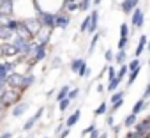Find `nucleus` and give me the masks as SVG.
I'll use <instances>...</instances> for the list:
<instances>
[{
    "label": "nucleus",
    "mask_w": 150,
    "mask_h": 138,
    "mask_svg": "<svg viewBox=\"0 0 150 138\" xmlns=\"http://www.w3.org/2000/svg\"><path fill=\"white\" fill-rule=\"evenodd\" d=\"M11 6H13L11 16L18 21L39 18V9H37L35 0H11Z\"/></svg>",
    "instance_id": "f257e3e1"
},
{
    "label": "nucleus",
    "mask_w": 150,
    "mask_h": 138,
    "mask_svg": "<svg viewBox=\"0 0 150 138\" xmlns=\"http://www.w3.org/2000/svg\"><path fill=\"white\" fill-rule=\"evenodd\" d=\"M65 2L67 0H35L39 13H51V14L60 13L64 9Z\"/></svg>",
    "instance_id": "f03ea898"
},
{
    "label": "nucleus",
    "mask_w": 150,
    "mask_h": 138,
    "mask_svg": "<svg viewBox=\"0 0 150 138\" xmlns=\"http://www.w3.org/2000/svg\"><path fill=\"white\" fill-rule=\"evenodd\" d=\"M131 25L132 28H141L145 25V13L141 11V7H134V11L131 13Z\"/></svg>",
    "instance_id": "7ed1b4c3"
},
{
    "label": "nucleus",
    "mask_w": 150,
    "mask_h": 138,
    "mask_svg": "<svg viewBox=\"0 0 150 138\" xmlns=\"http://www.w3.org/2000/svg\"><path fill=\"white\" fill-rule=\"evenodd\" d=\"M69 23H71V14L65 13V11H60V13L55 14V27H53V28H60V30H64V28L69 27Z\"/></svg>",
    "instance_id": "20e7f679"
},
{
    "label": "nucleus",
    "mask_w": 150,
    "mask_h": 138,
    "mask_svg": "<svg viewBox=\"0 0 150 138\" xmlns=\"http://www.w3.org/2000/svg\"><path fill=\"white\" fill-rule=\"evenodd\" d=\"M80 119H81V110H74V112L65 119V122H64V124H65V127H74V126L78 124V120H80Z\"/></svg>",
    "instance_id": "39448f33"
},
{
    "label": "nucleus",
    "mask_w": 150,
    "mask_h": 138,
    "mask_svg": "<svg viewBox=\"0 0 150 138\" xmlns=\"http://www.w3.org/2000/svg\"><path fill=\"white\" fill-rule=\"evenodd\" d=\"M97 25H99V11L97 9H94L92 13H90V27H88V34H94L96 30H97Z\"/></svg>",
    "instance_id": "423d86ee"
},
{
    "label": "nucleus",
    "mask_w": 150,
    "mask_h": 138,
    "mask_svg": "<svg viewBox=\"0 0 150 138\" xmlns=\"http://www.w3.org/2000/svg\"><path fill=\"white\" fill-rule=\"evenodd\" d=\"M138 4H139V0H124L120 4V7H122V11L125 14H131L134 11V7H138Z\"/></svg>",
    "instance_id": "0eeeda50"
},
{
    "label": "nucleus",
    "mask_w": 150,
    "mask_h": 138,
    "mask_svg": "<svg viewBox=\"0 0 150 138\" xmlns=\"http://www.w3.org/2000/svg\"><path fill=\"white\" fill-rule=\"evenodd\" d=\"M146 43H148V37L146 36H139V41H138V46L134 50V57H141L143 51L146 50Z\"/></svg>",
    "instance_id": "6e6552de"
},
{
    "label": "nucleus",
    "mask_w": 150,
    "mask_h": 138,
    "mask_svg": "<svg viewBox=\"0 0 150 138\" xmlns=\"http://www.w3.org/2000/svg\"><path fill=\"white\" fill-rule=\"evenodd\" d=\"M27 108H28V105H27V103L18 101L16 105H13V115H14V117H21V115L27 112Z\"/></svg>",
    "instance_id": "1a4fd4ad"
},
{
    "label": "nucleus",
    "mask_w": 150,
    "mask_h": 138,
    "mask_svg": "<svg viewBox=\"0 0 150 138\" xmlns=\"http://www.w3.org/2000/svg\"><path fill=\"white\" fill-rule=\"evenodd\" d=\"M145 108H146V99L139 97V99L134 103V106H132V110H131V112H132V113H136V115H139V113H141Z\"/></svg>",
    "instance_id": "9d476101"
},
{
    "label": "nucleus",
    "mask_w": 150,
    "mask_h": 138,
    "mask_svg": "<svg viewBox=\"0 0 150 138\" xmlns=\"http://www.w3.org/2000/svg\"><path fill=\"white\" fill-rule=\"evenodd\" d=\"M138 122V115L136 113H129L125 119H124V127H127V129H131V127H134V124Z\"/></svg>",
    "instance_id": "9b49d317"
},
{
    "label": "nucleus",
    "mask_w": 150,
    "mask_h": 138,
    "mask_svg": "<svg viewBox=\"0 0 150 138\" xmlns=\"http://www.w3.org/2000/svg\"><path fill=\"white\" fill-rule=\"evenodd\" d=\"M85 62H87L85 58H72V60H71V64H69L71 71H72V73H78V71H80V67H81Z\"/></svg>",
    "instance_id": "f8f14e48"
},
{
    "label": "nucleus",
    "mask_w": 150,
    "mask_h": 138,
    "mask_svg": "<svg viewBox=\"0 0 150 138\" xmlns=\"http://www.w3.org/2000/svg\"><path fill=\"white\" fill-rule=\"evenodd\" d=\"M141 58L139 57H134L131 62H127V69H129V71H136V69H141Z\"/></svg>",
    "instance_id": "ddd939ff"
},
{
    "label": "nucleus",
    "mask_w": 150,
    "mask_h": 138,
    "mask_svg": "<svg viewBox=\"0 0 150 138\" xmlns=\"http://www.w3.org/2000/svg\"><path fill=\"white\" fill-rule=\"evenodd\" d=\"M125 60H127V51L125 50H118L117 53H115V64H125Z\"/></svg>",
    "instance_id": "4468645a"
},
{
    "label": "nucleus",
    "mask_w": 150,
    "mask_h": 138,
    "mask_svg": "<svg viewBox=\"0 0 150 138\" xmlns=\"http://www.w3.org/2000/svg\"><path fill=\"white\" fill-rule=\"evenodd\" d=\"M120 83H122V80H118V78H113L111 82H108V85H106V92H108V94H111L113 90H117V89L120 87Z\"/></svg>",
    "instance_id": "2eb2a0df"
},
{
    "label": "nucleus",
    "mask_w": 150,
    "mask_h": 138,
    "mask_svg": "<svg viewBox=\"0 0 150 138\" xmlns=\"http://www.w3.org/2000/svg\"><path fill=\"white\" fill-rule=\"evenodd\" d=\"M124 96H125V90H113L111 92V96H110V105L111 103H117V101H120V99H124Z\"/></svg>",
    "instance_id": "dca6fc26"
},
{
    "label": "nucleus",
    "mask_w": 150,
    "mask_h": 138,
    "mask_svg": "<svg viewBox=\"0 0 150 138\" xmlns=\"http://www.w3.org/2000/svg\"><path fill=\"white\" fill-rule=\"evenodd\" d=\"M139 73H141V69H136V71H129V73H127L129 76H127V83H125V85H127V87H131V85L136 82V78L139 76Z\"/></svg>",
    "instance_id": "f3484780"
},
{
    "label": "nucleus",
    "mask_w": 150,
    "mask_h": 138,
    "mask_svg": "<svg viewBox=\"0 0 150 138\" xmlns=\"http://www.w3.org/2000/svg\"><path fill=\"white\" fill-rule=\"evenodd\" d=\"M104 113H108V101H103L96 110H94V115L96 117H99V115H104Z\"/></svg>",
    "instance_id": "a211bd4d"
},
{
    "label": "nucleus",
    "mask_w": 150,
    "mask_h": 138,
    "mask_svg": "<svg viewBox=\"0 0 150 138\" xmlns=\"http://www.w3.org/2000/svg\"><path fill=\"white\" fill-rule=\"evenodd\" d=\"M69 89H71V87H69V85H64V87H62V89H60V90H58V94H57V103H58V101H62V99H65V97H67V94H69Z\"/></svg>",
    "instance_id": "6ab92c4d"
},
{
    "label": "nucleus",
    "mask_w": 150,
    "mask_h": 138,
    "mask_svg": "<svg viewBox=\"0 0 150 138\" xmlns=\"http://www.w3.org/2000/svg\"><path fill=\"white\" fill-rule=\"evenodd\" d=\"M127 73H129V69H127V64H120V69L117 71V78H118V80H124Z\"/></svg>",
    "instance_id": "aec40b11"
},
{
    "label": "nucleus",
    "mask_w": 150,
    "mask_h": 138,
    "mask_svg": "<svg viewBox=\"0 0 150 138\" xmlns=\"http://www.w3.org/2000/svg\"><path fill=\"white\" fill-rule=\"evenodd\" d=\"M71 103H72V101H71L69 97H65V99L58 101V110H60V112H67V110H69V106H71Z\"/></svg>",
    "instance_id": "412c9836"
},
{
    "label": "nucleus",
    "mask_w": 150,
    "mask_h": 138,
    "mask_svg": "<svg viewBox=\"0 0 150 138\" xmlns=\"http://www.w3.org/2000/svg\"><path fill=\"white\" fill-rule=\"evenodd\" d=\"M35 124H37V119L32 115V117L23 124V131H30V129H34V126H35Z\"/></svg>",
    "instance_id": "4be33fe9"
},
{
    "label": "nucleus",
    "mask_w": 150,
    "mask_h": 138,
    "mask_svg": "<svg viewBox=\"0 0 150 138\" xmlns=\"http://www.w3.org/2000/svg\"><path fill=\"white\" fill-rule=\"evenodd\" d=\"M131 36V28L127 23H120V37H129Z\"/></svg>",
    "instance_id": "5701e85b"
},
{
    "label": "nucleus",
    "mask_w": 150,
    "mask_h": 138,
    "mask_svg": "<svg viewBox=\"0 0 150 138\" xmlns=\"http://www.w3.org/2000/svg\"><path fill=\"white\" fill-rule=\"evenodd\" d=\"M104 58H106V62H108V64H113V62H115V51H113V50H110V48H108V50H104Z\"/></svg>",
    "instance_id": "b1692460"
},
{
    "label": "nucleus",
    "mask_w": 150,
    "mask_h": 138,
    "mask_svg": "<svg viewBox=\"0 0 150 138\" xmlns=\"http://www.w3.org/2000/svg\"><path fill=\"white\" fill-rule=\"evenodd\" d=\"M67 97L71 99V101H76L78 97H80V89L76 87V89H69V94H67Z\"/></svg>",
    "instance_id": "393cba45"
},
{
    "label": "nucleus",
    "mask_w": 150,
    "mask_h": 138,
    "mask_svg": "<svg viewBox=\"0 0 150 138\" xmlns=\"http://www.w3.org/2000/svg\"><path fill=\"white\" fill-rule=\"evenodd\" d=\"M88 27H90V14L88 16H85V20L81 21V25H80V32L83 34V32H87L88 30Z\"/></svg>",
    "instance_id": "a878e982"
},
{
    "label": "nucleus",
    "mask_w": 150,
    "mask_h": 138,
    "mask_svg": "<svg viewBox=\"0 0 150 138\" xmlns=\"http://www.w3.org/2000/svg\"><path fill=\"white\" fill-rule=\"evenodd\" d=\"M127 46H129V37H120L118 43H117V48L118 50H125Z\"/></svg>",
    "instance_id": "bb28decb"
},
{
    "label": "nucleus",
    "mask_w": 150,
    "mask_h": 138,
    "mask_svg": "<svg viewBox=\"0 0 150 138\" xmlns=\"http://www.w3.org/2000/svg\"><path fill=\"white\" fill-rule=\"evenodd\" d=\"M92 7V0H80V11H88Z\"/></svg>",
    "instance_id": "cd10ccee"
},
{
    "label": "nucleus",
    "mask_w": 150,
    "mask_h": 138,
    "mask_svg": "<svg viewBox=\"0 0 150 138\" xmlns=\"http://www.w3.org/2000/svg\"><path fill=\"white\" fill-rule=\"evenodd\" d=\"M96 127H97V126H96V122H92V124H90L88 127H85V129L81 131V134H83V136H88V134H90V133H92V131H94Z\"/></svg>",
    "instance_id": "c85d7f7f"
},
{
    "label": "nucleus",
    "mask_w": 150,
    "mask_h": 138,
    "mask_svg": "<svg viewBox=\"0 0 150 138\" xmlns=\"http://www.w3.org/2000/svg\"><path fill=\"white\" fill-rule=\"evenodd\" d=\"M106 124L111 127V126H115V115L113 113H108V117H106Z\"/></svg>",
    "instance_id": "c756f323"
},
{
    "label": "nucleus",
    "mask_w": 150,
    "mask_h": 138,
    "mask_svg": "<svg viewBox=\"0 0 150 138\" xmlns=\"http://www.w3.org/2000/svg\"><path fill=\"white\" fill-rule=\"evenodd\" d=\"M143 99H150V82L146 83V87H145V92H143V96H141Z\"/></svg>",
    "instance_id": "7c9ffc66"
},
{
    "label": "nucleus",
    "mask_w": 150,
    "mask_h": 138,
    "mask_svg": "<svg viewBox=\"0 0 150 138\" xmlns=\"http://www.w3.org/2000/svg\"><path fill=\"white\" fill-rule=\"evenodd\" d=\"M96 90H97L99 94H103V92H106V87H104V85L99 82V83H97V87H96Z\"/></svg>",
    "instance_id": "2f4dec72"
},
{
    "label": "nucleus",
    "mask_w": 150,
    "mask_h": 138,
    "mask_svg": "<svg viewBox=\"0 0 150 138\" xmlns=\"http://www.w3.org/2000/svg\"><path fill=\"white\" fill-rule=\"evenodd\" d=\"M99 134H101V133H99V129L96 127V129H94V131L90 133V136H88V138H99Z\"/></svg>",
    "instance_id": "473e14b6"
},
{
    "label": "nucleus",
    "mask_w": 150,
    "mask_h": 138,
    "mask_svg": "<svg viewBox=\"0 0 150 138\" xmlns=\"http://www.w3.org/2000/svg\"><path fill=\"white\" fill-rule=\"evenodd\" d=\"M62 129H65V124H62V122H60V124H58V126H57V127H55V133H57V134H58V133H60V131H62Z\"/></svg>",
    "instance_id": "72a5a7b5"
},
{
    "label": "nucleus",
    "mask_w": 150,
    "mask_h": 138,
    "mask_svg": "<svg viewBox=\"0 0 150 138\" xmlns=\"http://www.w3.org/2000/svg\"><path fill=\"white\" fill-rule=\"evenodd\" d=\"M0 138H13V133L6 131V133H2V134H0Z\"/></svg>",
    "instance_id": "f704fd0d"
},
{
    "label": "nucleus",
    "mask_w": 150,
    "mask_h": 138,
    "mask_svg": "<svg viewBox=\"0 0 150 138\" xmlns=\"http://www.w3.org/2000/svg\"><path fill=\"white\" fill-rule=\"evenodd\" d=\"M111 127H113V134H118V133H120V129H122V127H120V126H117V124H115V126H111Z\"/></svg>",
    "instance_id": "c9c22d12"
},
{
    "label": "nucleus",
    "mask_w": 150,
    "mask_h": 138,
    "mask_svg": "<svg viewBox=\"0 0 150 138\" xmlns=\"http://www.w3.org/2000/svg\"><path fill=\"white\" fill-rule=\"evenodd\" d=\"M101 2H103V0H92V6H94V7H97Z\"/></svg>",
    "instance_id": "e433bc0d"
},
{
    "label": "nucleus",
    "mask_w": 150,
    "mask_h": 138,
    "mask_svg": "<svg viewBox=\"0 0 150 138\" xmlns=\"http://www.w3.org/2000/svg\"><path fill=\"white\" fill-rule=\"evenodd\" d=\"M99 138H110V134H108V133H101Z\"/></svg>",
    "instance_id": "4c0bfd02"
},
{
    "label": "nucleus",
    "mask_w": 150,
    "mask_h": 138,
    "mask_svg": "<svg viewBox=\"0 0 150 138\" xmlns=\"http://www.w3.org/2000/svg\"><path fill=\"white\" fill-rule=\"evenodd\" d=\"M146 50L150 51V37H148V43H146Z\"/></svg>",
    "instance_id": "58836bf2"
},
{
    "label": "nucleus",
    "mask_w": 150,
    "mask_h": 138,
    "mask_svg": "<svg viewBox=\"0 0 150 138\" xmlns=\"http://www.w3.org/2000/svg\"><path fill=\"white\" fill-rule=\"evenodd\" d=\"M42 138H50V136H42Z\"/></svg>",
    "instance_id": "ea45409f"
}]
</instances>
